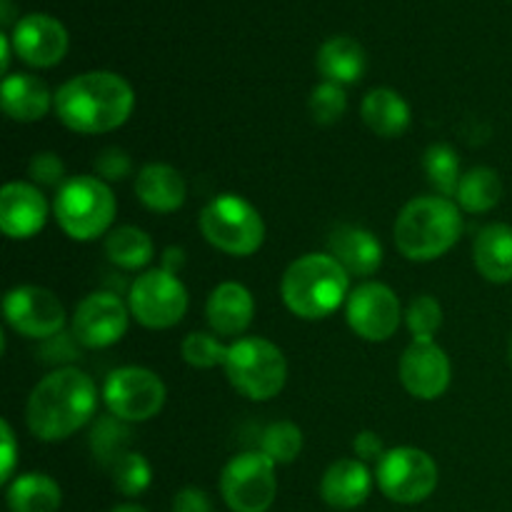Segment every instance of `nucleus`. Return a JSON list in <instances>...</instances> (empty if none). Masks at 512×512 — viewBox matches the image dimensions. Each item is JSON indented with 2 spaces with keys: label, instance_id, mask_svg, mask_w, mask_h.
<instances>
[{
  "label": "nucleus",
  "instance_id": "13",
  "mask_svg": "<svg viewBox=\"0 0 512 512\" xmlns=\"http://www.w3.org/2000/svg\"><path fill=\"white\" fill-rule=\"evenodd\" d=\"M5 323L25 338L48 340L63 330L65 308L55 293L40 285H18L3 298Z\"/></svg>",
  "mask_w": 512,
  "mask_h": 512
},
{
  "label": "nucleus",
  "instance_id": "33",
  "mask_svg": "<svg viewBox=\"0 0 512 512\" xmlns=\"http://www.w3.org/2000/svg\"><path fill=\"white\" fill-rule=\"evenodd\" d=\"M180 355H183L185 363L193 365V368L210 370L218 368V365H225L228 345H223L210 333H190L185 335L183 345H180Z\"/></svg>",
  "mask_w": 512,
  "mask_h": 512
},
{
  "label": "nucleus",
  "instance_id": "22",
  "mask_svg": "<svg viewBox=\"0 0 512 512\" xmlns=\"http://www.w3.org/2000/svg\"><path fill=\"white\" fill-rule=\"evenodd\" d=\"M135 195L153 213H175L188 198L185 178L168 163H148L135 175Z\"/></svg>",
  "mask_w": 512,
  "mask_h": 512
},
{
  "label": "nucleus",
  "instance_id": "3",
  "mask_svg": "<svg viewBox=\"0 0 512 512\" xmlns=\"http://www.w3.org/2000/svg\"><path fill=\"white\" fill-rule=\"evenodd\" d=\"M395 245L413 263L443 258L463 235L460 205L445 195H420L403 205L395 220Z\"/></svg>",
  "mask_w": 512,
  "mask_h": 512
},
{
  "label": "nucleus",
  "instance_id": "43",
  "mask_svg": "<svg viewBox=\"0 0 512 512\" xmlns=\"http://www.w3.org/2000/svg\"><path fill=\"white\" fill-rule=\"evenodd\" d=\"M113 512H148V510L140 508V505H135V503H128V505H118Z\"/></svg>",
  "mask_w": 512,
  "mask_h": 512
},
{
  "label": "nucleus",
  "instance_id": "42",
  "mask_svg": "<svg viewBox=\"0 0 512 512\" xmlns=\"http://www.w3.org/2000/svg\"><path fill=\"white\" fill-rule=\"evenodd\" d=\"M0 50H3V60H0V70H3V73L8 75V68H10V50H13V43H10V35H8V33L0 35Z\"/></svg>",
  "mask_w": 512,
  "mask_h": 512
},
{
  "label": "nucleus",
  "instance_id": "8",
  "mask_svg": "<svg viewBox=\"0 0 512 512\" xmlns=\"http://www.w3.org/2000/svg\"><path fill=\"white\" fill-rule=\"evenodd\" d=\"M128 308L143 328L168 330L188 313V290L178 275L165 268L145 270L130 285Z\"/></svg>",
  "mask_w": 512,
  "mask_h": 512
},
{
  "label": "nucleus",
  "instance_id": "32",
  "mask_svg": "<svg viewBox=\"0 0 512 512\" xmlns=\"http://www.w3.org/2000/svg\"><path fill=\"white\" fill-rule=\"evenodd\" d=\"M303 450V430L290 420L268 425L260 438V453L268 455L275 465H290Z\"/></svg>",
  "mask_w": 512,
  "mask_h": 512
},
{
  "label": "nucleus",
  "instance_id": "14",
  "mask_svg": "<svg viewBox=\"0 0 512 512\" xmlns=\"http://www.w3.org/2000/svg\"><path fill=\"white\" fill-rule=\"evenodd\" d=\"M130 308L108 290H95L78 303L73 313V338L83 348L103 350L128 333Z\"/></svg>",
  "mask_w": 512,
  "mask_h": 512
},
{
  "label": "nucleus",
  "instance_id": "40",
  "mask_svg": "<svg viewBox=\"0 0 512 512\" xmlns=\"http://www.w3.org/2000/svg\"><path fill=\"white\" fill-rule=\"evenodd\" d=\"M173 512H213L210 498L198 488H183L173 500Z\"/></svg>",
  "mask_w": 512,
  "mask_h": 512
},
{
  "label": "nucleus",
  "instance_id": "36",
  "mask_svg": "<svg viewBox=\"0 0 512 512\" xmlns=\"http://www.w3.org/2000/svg\"><path fill=\"white\" fill-rule=\"evenodd\" d=\"M28 175L30 180H33L35 185H45V188H55L60 190L63 188V183L68 178H65V165L63 160H60V155L55 153H35L33 160H30L28 165Z\"/></svg>",
  "mask_w": 512,
  "mask_h": 512
},
{
  "label": "nucleus",
  "instance_id": "34",
  "mask_svg": "<svg viewBox=\"0 0 512 512\" xmlns=\"http://www.w3.org/2000/svg\"><path fill=\"white\" fill-rule=\"evenodd\" d=\"M308 105L315 123L333 125L338 123V120L345 115V110H348V95H345L343 85H335V83H328V80H323V83H318L313 88Z\"/></svg>",
  "mask_w": 512,
  "mask_h": 512
},
{
  "label": "nucleus",
  "instance_id": "25",
  "mask_svg": "<svg viewBox=\"0 0 512 512\" xmlns=\"http://www.w3.org/2000/svg\"><path fill=\"white\" fill-rule=\"evenodd\" d=\"M315 65L328 83L350 85L365 73V50L350 35H333L318 48Z\"/></svg>",
  "mask_w": 512,
  "mask_h": 512
},
{
  "label": "nucleus",
  "instance_id": "29",
  "mask_svg": "<svg viewBox=\"0 0 512 512\" xmlns=\"http://www.w3.org/2000/svg\"><path fill=\"white\" fill-rule=\"evenodd\" d=\"M425 175H428L430 185L438 190V195H445V198H455L460 185V158L448 143H435L425 150L423 158Z\"/></svg>",
  "mask_w": 512,
  "mask_h": 512
},
{
  "label": "nucleus",
  "instance_id": "27",
  "mask_svg": "<svg viewBox=\"0 0 512 512\" xmlns=\"http://www.w3.org/2000/svg\"><path fill=\"white\" fill-rule=\"evenodd\" d=\"M500 200H503V180H500L498 170L480 165V168L468 170V173L460 178L455 203H458L460 210H465V213H488V210H493Z\"/></svg>",
  "mask_w": 512,
  "mask_h": 512
},
{
  "label": "nucleus",
  "instance_id": "39",
  "mask_svg": "<svg viewBox=\"0 0 512 512\" xmlns=\"http://www.w3.org/2000/svg\"><path fill=\"white\" fill-rule=\"evenodd\" d=\"M353 450H355V458L358 460H380L388 450L383 448V440H380L378 433L373 430H360L353 440Z\"/></svg>",
  "mask_w": 512,
  "mask_h": 512
},
{
  "label": "nucleus",
  "instance_id": "28",
  "mask_svg": "<svg viewBox=\"0 0 512 512\" xmlns=\"http://www.w3.org/2000/svg\"><path fill=\"white\" fill-rule=\"evenodd\" d=\"M105 255L113 265L123 270H140L153 260L155 245L145 230L135 225H120L105 238Z\"/></svg>",
  "mask_w": 512,
  "mask_h": 512
},
{
  "label": "nucleus",
  "instance_id": "16",
  "mask_svg": "<svg viewBox=\"0 0 512 512\" xmlns=\"http://www.w3.org/2000/svg\"><path fill=\"white\" fill-rule=\"evenodd\" d=\"M10 43L23 63L33 68H53L68 53V30L53 15L28 13L13 25Z\"/></svg>",
  "mask_w": 512,
  "mask_h": 512
},
{
  "label": "nucleus",
  "instance_id": "11",
  "mask_svg": "<svg viewBox=\"0 0 512 512\" xmlns=\"http://www.w3.org/2000/svg\"><path fill=\"white\" fill-rule=\"evenodd\" d=\"M380 493L400 505L423 503L438 488V465L425 450L393 448L375 468Z\"/></svg>",
  "mask_w": 512,
  "mask_h": 512
},
{
  "label": "nucleus",
  "instance_id": "23",
  "mask_svg": "<svg viewBox=\"0 0 512 512\" xmlns=\"http://www.w3.org/2000/svg\"><path fill=\"white\" fill-rule=\"evenodd\" d=\"M475 270L490 283L512 280V225L490 223L473 240Z\"/></svg>",
  "mask_w": 512,
  "mask_h": 512
},
{
  "label": "nucleus",
  "instance_id": "19",
  "mask_svg": "<svg viewBox=\"0 0 512 512\" xmlns=\"http://www.w3.org/2000/svg\"><path fill=\"white\" fill-rule=\"evenodd\" d=\"M328 253L355 278H370L383 265V245L370 230L358 225H340L330 233Z\"/></svg>",
  "mask_w": 512,
  "mask_h": 512
},
{
  "label": "nucleus",
  "instance_id": "21",
  "mask_svg": "<svg viewBox=\"0 0 512 512\" xmlns=\"http://www.w3.org/2000/svg\"><path fill=\"white\" fill-rule=\"evenodd\" d=\"M55 95L48 85L30 73H8L0 88V105L15 123H38L50 113Z\"/></svg>",
  "mask_w": 512,
  "mask_h": 512
},
{
  "label": "nucleus",
  "instance_id": "26",
  "mask_svg": "<svg viewBox=\"0 0 512 512\" xmlns=\"http://www.w3.org/2000/svg\"><path fill=\"white\" fill-rule=\"evenodd\" d=\"M10 512H58L63 503L60 485L45 473L18 475L8 485Z\"/></svg>",
  "mask_w": 512,
  "mask_h": 512
},
{
  "label": "nucleus",
  "instance_id": "17",
  "mask_svg": "<svg viewBox=\"0 0 512 512\" xmlns=\"http://www.w3.org/2000/svg\"><path fill=\"white\" fill-rule=\"evenodd\" d=\"M48 200L35 183L13 180L0 193V228L8 238L28 240L48 223Z\"/></svg>",
  "mask_w": 512,
  "mask_h": 512
},
{
  "label": "nucleus",
  "instance_id": "20",
  "mask_svg": "<svg viewBox=\"0 0 512 512\" xmlns=\"http://www.w3.org/2000/svg\"><path fill=\"white\" fill-rule=\"evenodd\" d=\"M370 490H373V475L358 458L335 460L320 480V495L335 510L360 508L370 498Z\"/></svg>",
  "mask_w": 512,
  "mask_h": 512
},
{
  "label": "nucleus",
  "instance_id": "15",
  "mask_svg": "<svg viewBox=\"0 0 512 512\" xmlns=\"http://www.w3.org/2000/svg\"><path fill=\"white\" fill-rule=\"evenodd\" d=\"M398 373L403 388L418 400L440 398L453 378L448 353L435 340H413L400 358Z\"/></svg>",
  "mask_w": 512,
  "mask_h": 512
},
{
  "label": "nucleus",
  "instance_id": "41",
  "mask_svg": "<svg viewBox=\"0 0 512 512\" xmlns=\"http://www.w3.org/2000/svg\"><path fill=\"white\" fill-rule=\"evenodd\" d=\"M183 258H185L183 250H180V248H168V250H165V258H163V265H160V268H165V270H168V273L178 275V270L183 268Z\"/></svg>",
  "mask_w": 512,
  "mask_h": 512
},
{
  "label": "nucleus",
  "instance_id": "10",
  "mask_svg": "<svg viewBox=\"0 0 512 512\" xmlns=\"http://www.w3.org/2000/svg\"><path fill=\"white\" fill-rule=\"evenodd\" d=\"M168 390L153 370L128 365L108 375L103 385V403L110 415L123 423H145L163 410Z\"/></svg>",
  "mask_w": 512,
  "mask_h": 512
},
{
  "label": "nucleus",
  "instance_id": "4",
  "mask_svg": "<svg viewBox=\"0 0 512 512\" xmlns=\"http://www.w3.org/2000/svg\"><path fill=\"white\" fill-rule=\"evenodd\" d=\"M285 308L303 320H323L350 298V275L330 253L293 260L280 280Z\"/></svg>",
  "mask_w": 512,
  "mask_h": 512
},
{
  "label": "nucleus",
  "instance_id": "7",
  "mask_svg": "<svg viewBox=\"0 0 512 512\" xmlns=\"http://www.w3.org/2000/svg\"><path fill=\"white\" fill-rule=\"evenodd\" d=\"M225 375L250 400H270L285 388L288 360L268 338H240L228 345Z\"/></svg>",
  "mask_w": 512,
  "mask_h": 512
},
{
  "label": "nucleus",
  "instance_id": "2",
  "mask_svg": "<svg viewBox=\"0 0 512 512\" xmlns=\"http://www.w3.org/2000/svg\"><path fill=\"white\" fill-rule=\"evenodd\" d=\"M98 388L80 368H58L45 375L25 405L28 430L43 443H60L78 433L95 415Z\"/></svg>",
  "mask_w": 512,
  "mask_h": 512
},
{
  "label": "nucleus",
  "instance_id": "31",
  "mask_svg": "<svg viewBox=\"0 0 512 512\" xmlns=\"http://www.w3.org/2000/svg\"><path fill=\"white\" fill-rule=\"evenodd\" d=\"M108 470L115 490L120 495H125V498H135V495L145 493L150 488V483H153V468H150V463L145 460L143 453H133V450L120 455Z\"/></svg>",
  "mask_w": 512,
  "mask_h": 512
},
{
  "label": "nucleus",
  "instance_id": "38",
  "mask_svg": "<svg viewBox=\"0 0 512 512\" xmlns=\"http://www.w3.org/2000/svg\"><path fill=\"white\" fill-rule=\"evenodd\" d=\"M18 460V443L8 420H0V483H8Z\"/></svg>",
  "mask_w": 512,
  "mask_h": 512
},
{
  "label": "nucleus",
  "instance_id": "44",
  "mask_svg": "<svg viewBox=\"0 0 512 512\" xmlns=\"http://www.w3.org/2000/svg\"><path fill=\"white\" fill-rule=\"evenodd\" d=\"M510 363H512V340H510Z\"/></svg>",
  "mask_w": 512,
  "mask_h": 512
},
{
  "label": "nucleus",
  "instance_id": "12",
  "mask_svg": "<svg viewBox=\"0 0 512 512\" xmlns=\"http://www.w3.org/2000/svg\"><path fill=\"white\" fill-rule=\"evenodd\" d=\"M345 318L358 338L368 340V343H383V340L393 338L395 330L400 328L403 308H400V298L393 293V288L368 280L350 293L348 303H345Z\"/></svg>",
  "mask_w": 512,
  "mask_h": 512
},
{
  "label": "nucleus",
  "instance_id": "5",
  "mask_svg": "<svg viewBox=\"0 0 512 512\" xmlns=\"http://www.w3.org/2000/svg\"><path fill=\"white\" fill-rule=\"evenodd\" d=\"M53 213L60 230L70 240L90 243L108 233L118 213V203L110 185L98 175H75L55 193Z\"/></svg>",
  "mask_w": 512,
  "mask_h": 512
},
{
  "label": "nucleus",
  "instance_id": "18",
  "mask_svg": "<svg viewBox=\"0 0 512 512\" xmlns=\"http://www.w3.org/2000/svg\"><path fill=\"white\" fill-rule=\"evenodd\" d=\"M253 315V293L245 285L233 283V280L215 285L213 293L208 295V303H205L208 325L213 328L215 335H223V338L243 335L250 328V323H253Z\"/></svg>",
  "mask_w": 512,
  "mask_h": 512
},
{
  "label": "nucleus",
  "instance_id": "9",
  "mask_svg": "<svg viewBox=\"0 0 512 512\" xmlns=\"http://www.w3.org/2000/svg\"><path fill=\"white\" fill-rule=\"evenodd\" d=\"M220 493L233 512H268L278 495L275 463L260 450L235 455L220 473Z\"/></svg>",
  "mask_w": 512,
  "mask_h": 512
},
{
  "label": "nucleus",
  "instance_id": "6",
  "mask_svg": "<svg viewBox=\"0 0 512 512\" xmlns=\"http://www.w3.org/2000/svg\"><path fill=\"white\" fill-rule=\"evenodd\" d=\"M200 233L220 253L248 258L265 243V220L253 203L235 193L215 195L200 210Z\"/></svg>",
  "mask_w": 512,
  "mask_h": 512
},
{
  "label": "nucleus",
  "instance_id": "24",
  "mask_svg": "<svg viewBox=\"0 0 512 512\" xmlns=\"http://www.w3.org/2000/svg\"><path fill=\"white\" fill-rule=\"evenodd\" d=\"M363 123L373 130L378 138H400L410 128V105L393 88H375L370 90L360 105Z\"/></svg>",
  "mask_w": 512,
  "mask_h": 512
},
{
  "label": "nucleus",
  "instance_id": "30",
  "mask_svg": "<svg viewBox=\"0 0 512 512\" xmlns=\"http://www.w3.org/2000/svg\"><path fill=\"white\" fill-rule=\"evenodd\" d=\"M128 445V423L118 420L115 415H105V418H100L95 423L93 435H90V448H93V455L98 458V463H103L105 468H110L120 455L128 453Z\"/></svg>",
  "mask_w": 512,
  "mask_h": 512
},
{
  "label": "nucleus",
  "instance_id": "37",
  "mask_svg": "<svg viewBox=\"0 0 512 512\" xmlns=\"http://www.w3.org/2000/svg\"><path fill=\"white\" fill-rule=\"evenodd\" d=\"M133 173V160L123 148H105L95 158V175L105 183H118V180L130 178Z\"/></svg>",
  "mask_w": 512,
  "mask_h": 512
},
{
  "label": "nucleus",
  "instance_id": "1",
  "mask_svg": "<svg viewBox=\"0 0 512 512\" xmlns=\"http://www.w3.org/2000/svg\"><path fill=\"white\" fill-rule=\"evenodd\" d=\"M135 93L128 80L110 70H90L65 80L55 90L53 110L73 133L100 135L128 123Z\"/></svg>",
  "mask_w": 512,
  "mask_h": 512
},
{
  "label": "nucleus",
  "instance_id": "35",
  "mask_svg": "<svg viewBox=\"0 0 512 512\" xmlns=\"http://www.w3.org/2000/svg\"><path fill=\"white\" fill-rule=\"evenodd\" d=\"M405 323L413 340H433L443 325V308L433 295H418L405 310Z\"/></svg>",
  "mask_w": 512,
  "mask_h": 512
}]
</instances>
